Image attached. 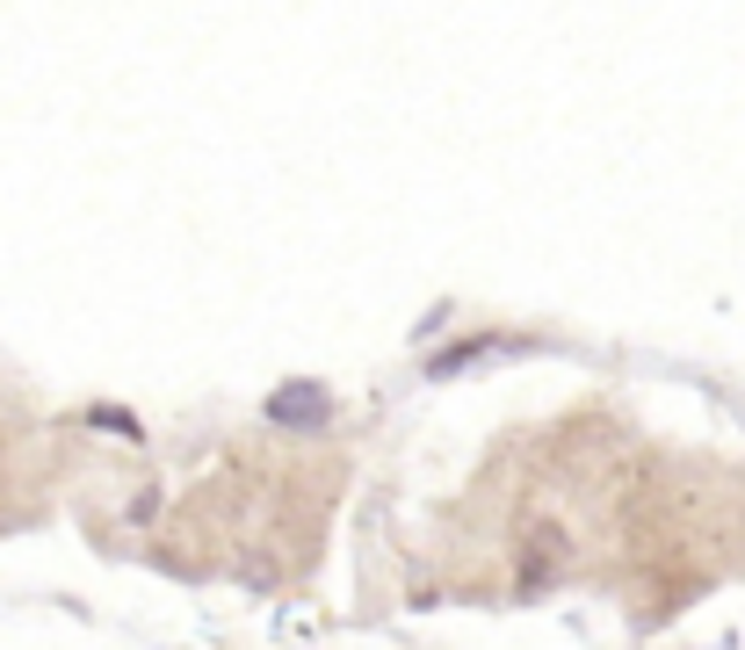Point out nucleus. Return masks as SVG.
Instances as JSON below:
<instances>
[{
    "mask_svg": "<svg viewBox=\"0 0 745 650\" xmlns=\"http://www.w3.org/2000/svg\"><path fill=\"white\" fill-rule=\"evenodd\" d=\"M268 419H276V427H326V419H333V397H326V383H312V377L282 383V391L268 397Z\"/></svg>",
    "mask_w": 745,
    "mask_h": 650,
    "instance_id": "obj_1",
    "label": "nucleus"
},
{
    "mask_svg": "<svg viewBox=\"0 0 745 650\" xmlns=\"http://www.w3.org/2000/svg\"><path fill=\"white\" fill-rule=\"evenodd\" d=\"M492 355H507V333H486V340H464V347H449V355H434V377L449 383V377H464V369H478V361H492Z\"/></svg>",
    "mask_w": 745,
    "mask_h": 650,
    "instance_id": "obj_2",
    "label": "nucleus"
}]
</instances>
